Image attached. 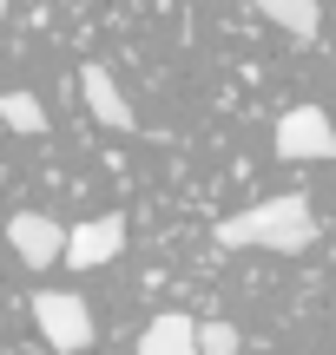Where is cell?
<instances>
[{"label":"cell","mask_w":336,"mask_h":355,"mask_svg":"<svg viewBox=\"0 0 336 355\" xmlns=\"http://www.w3.org/2000/svg\"><path fill=\"white\" fill-rule=\"evenodd\" d=\"M126 250V217H92V224H73L66 237V263L73 270H99Z\"/></svg>","instance_id":"6"},{"label":"cell","mask_w":336,"mask_h":355,"mask_svg":"<svg viewBox=\"0 0 336 355\" xmlns=\"http://www.w3.org/2000/svg\"><path fill=\"white\" fill-rule=\"evenodd\" d=\"M251 7H258L277 33H290L297 46H317V40H324V7H317V0H251Z\"/></svg>","instance_id":"7"},{"label":"cell","mask_w":336,"mask_h":355,"mask_svg":"<svg viewBox=\"0 0 336 355\" xmlns=\"http://www.w3.org/2000/svg\"><path fill=\"white\" fill-rule=\"evenodd\" d=\"M0 125H7V132H26V139H40V132H47V105H40L33 92H0Z\"/></svg>","instance_id":"9"},{"label":"cell","mask_w":336,"mask_h":355,"mask_svg":"<svg viewBox=\"0 0 336 355\" xmlns=\"http://www.w3.org/2000/svg\"><path fill=\"white\" fill-rule=\"evenodd\" d=\"M33 322H40V336H47L53 355H79L92 343V309L79 303V296H66V290H40L33 296Z\"/></svg>","instance_id":"2"},{"label":"cell","mask_w":336,"mask_h":355,"mask_svg":"<svg viewBox=\"0 0 336 355\" xmlns=\"http://www.w3.org/2000/svg\"><path fill=\"white\" fill-rule=\"evenodd\" d=\"M317 211L297 198V191H284V198H264V204H251V211H237V217H224L218 224V243L224 250H277V257H297V250H310L317 243Z\"/></svg>","instance_id":"1"},{"label":"cell","mask_w":336,"mask_h":355,"mask_svg":"<svg viewBox=\"0 0 336 355\" xmlns=\"http://www.w3.org/2000/svg\"><path fill=\"white\" fill-rule=\"evenodd\" d=\"M66 237H73V230H60L47 211H13L7 217V243H13V257H20L26 270L66 263Z\"/></svg>","instance_id":"4"},{"label":"cell","mask_w":336,"mask_h":355,"mask_svg":"<svg viewBox=\"0 0 336 355\" xmlns=\"http://www.w3.org/2000/svg\"><path fill=\"white\" fill-rule=\"evenodd\" d=\"M277 158L290 165H317V158H336V125L324 105H290L277 119Z\"/></svg>","instance_id":"3"},{"label":"cell","mask_w":336,"mask_h":355,"mask_svg":"<svg viewBox=\"0 0 336 355\" xmlns=\"http://www.w3.org/2000/svg\"><path fill=\"white\" fill-rule=\"evenodd\" d=\"M139 355H205V343H198V322L178 316V309L152 316V329L139 336Z\"/></svg>","instance_id":"8"},{"label":"cell","mask_w":336,"mask_h":355,"mask_svg":"<svg viewBox=\"0 0 336 355\" xmlns=\"http://www.w3.org/2000/svg\"><path fill=\"white\" fill-rule=\"evenodd\" d=\"M79 92H86V112L99 119L106 132H132V125H139V112L126 105V92H119V79L106 73L99 60H86V66H79Z\"/></svg>","instance_id":"5"},{"label":"cell","mask_w":336,"mask_h":355,"mask_svg":"<svg viewBox=\"0 0 336 355\" xmlns=\"http://www.w3.org/2000/svg\"><path fill=\"white\" fill-rule=\"evenodd\" d=\"M0 13H7V0H0Z\"/></svg>","instance_id":"11"},{"label":"cell","mask_w":336,"mask_h":355,"mask_svg":"<svg viewBox=\"0 0 336 355\" xmlns=\"http://www.w3.org/2000/svg\"><path fill=\"white\" fill-rule=\"evenodd\" d=\"M198 343H205V355H237V329L224 316H211V322H198Z\"/></svg>","instance_id":"10"}]
</instances>
